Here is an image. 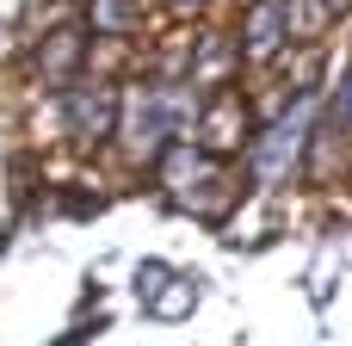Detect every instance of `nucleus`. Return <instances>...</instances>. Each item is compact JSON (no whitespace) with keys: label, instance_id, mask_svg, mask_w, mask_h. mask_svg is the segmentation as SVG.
<instances>
[{"label":"nucleus","instance_id":"1","mask_svg":"<svg viewBox=\"0 0 352 346\" xmlns=\"http://www.w3.org/2000/svg\"><path fill=\"white\" fill-rule=\"evenodd\" d=\"M198 118V99L192 87H173V80H148L136 93H124V149L130 155H155V149H173Z\"/></svg>","mask_w":352,"mask_h":346},{"label":"nucleus","instance_id":"2","mask_svg":"<svg viewBox=\"0 0 352 346\" xmlns=\"http://www.w3.org/2000/svg\"><path fill=\"white\" fill-rule=\"evenodd\" d=\"M309 124H316V93H297V99H291V111H285V118H272V124L254 136V180H260V186H272V180H285V173L297 167Z\"/></svg>","mask_w":352,"mask_h":346},{"label":"nucleus","instance_id":"3","mask_svg":"<svg viewBox=\"0 0 352 346\" xmlns=\"http://www.w3.org/2000/svg\"><path fill=\"white\" fill-rule=\"evenodd\" d=\"M285 37H291V6H285V0H254L248 19H241V56L272 62V56L285 50Z\"/></svg>","mask_w":352,"mask_h":346},{"label":"nucleus","instance_id":"4","mask_svg":"<svg viewBox=\"0 0 352 346\" xmlns=\"http://www.w3.org/2000/svg\"><path fill=\"white\" fill-rule=\"evenodd\" d=\"M118 118V93H99V87H80V93H62V124L74 142H99Z\"/></svg>","mask_w":352,"mask_h":346},{"label":"nucleus","instance_id":"5","mask_svg":"<svg viewBox=\"0 0 352 346\" xmlns=\"http://www.w3.org/2000/svg\"><path fill=\"white\" fill-rule=\"evenodd\" d=\"M136 291H142V310H148V316H167V322H179V316L192 310V297H198V285H192V279H173L161 260H148V266L136 272Z\"/></svg>","mask_w":352,"mask_h":346},{"label":"nucleus","instance_id":"6","mask_svg":"<svg viewBox=\"0 0 352 346\" xmlns=\"http://www.w3.org/2000/svg\"><path fill=\"white\" fill-rule=\"evenodd\" d=\"M43 68H50L56 80H74V68H80V31H74V25H62V31L43 37Z\"/></svg>","mask_w":352,"mask_h":346},{"label":"nucleus","instance_id":"7","mask_svg":"<svg viewBox=\"0 0 352 346\" xmlns=\"http://www.w3.org/2000/svg\"><path fill=\"white\" fill-rule=\"evenodd\" d=\"M87 25L93 31H130L136 25V0H87Z\"/></svg>","mask_w":352,"mask_h":346},{"label":"nucleus","instance_id":"8","mask_svg":"<svg viewBox=\"0 0 352 346\" xmlns=\"http://www.w3.org/2000/svg\"><path fill=\"white\" fill-rule=\"evenodd\" d=\"M223 74H229L223 37H204V43H198V80H223Z\"/></svg>","mask_w":352,"mask_h":346},{"label":"nucleus","instance_id":"9","mask_svg":"<svg viewBox=\"0 0 352 346\" xmlns=\"http://www.w3.org/2000/svg\"><path fill=\"white\" fill-rule=\"evenodd\" d=\"M334 124H346V130H352V68L340 74V87H334Z\"/></svg>","mask_w":352,"mask_h":346},{"label":"nucleus","instance_id":"10","mask_svg":"<svg viewBox=\"0 0 352 346\" xmlns=\"http://www.w3.org/2000/svg\"><path fill=\"white\" fill-rule=\"evenodd\" d=\"M316 6H322V19H340V12H346L352 0H316Z\"/></svg>","mask_w":352,"mask_h":346},{"label":"nucleus","instance_id":"11","mask_svg":"<svg viewBox=\"0 0 352 346\" xmlns=\"http://www.w3.org/2000/svg\"><path fill=\"white\" fill-rule=\"evenodd\" d=\"M167 6H173V12H198L204 0H167Z\"/></svg>","mask_w":352,"mask_h":346}]
</instances>
